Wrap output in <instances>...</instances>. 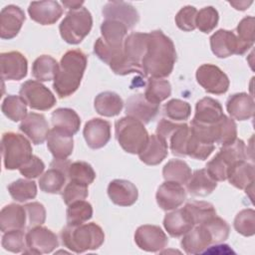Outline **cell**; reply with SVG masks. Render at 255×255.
<instances>
[{
  "instance_id": "17",
  "label": "cell",
  "mask_w": 255,
  "mask_h": 255,
  "mask_svg": "<svg viewBox=\"0 0 255 255\" xmlns=\"http://www.w3.org/2000/svg\"><path fill=\"white\" fill-rule=\"evenodd\" d=\"M25 19V13L19 6H5L0 13V37L6 40L16 37L20 32Z\"/></svg>"
},
{
  "instance_id": "23",
  "label": "cell",
  "mask_w": 255,
  "mask_h": 255,
  "mask_svg": "<svg viewBox=\"0 0 255 255\" xmlns=\"http://www.w3.org/2000/svg\"><path fill=\"white\" fill-rule=\"evenodd\" d=\"M108 195L120 206H130L137 200L138 191L133 183L126 179H114L109 183Z\"/></svg>"
},
{
  "instance_id": "21",
  "label": "cell",
  "mask_w": 255,
  "mask_h": 255,
  "mask_svg": "<svg viewBox=\"0 0 255 255\" xmlns=\"http://www.w3.org/2000/svg\"><path fill=\"white\" fill-rule=\"evenodd\" d=\"M212 243L213 240L210 231L201 223L195 225L191 230L185 233L180 244L186 254H199Z\"/></svg>"
},
{
  "instance_id": "4",
  "label": "cell",
  "mask_w": 255,
  "mask_h": 255,
  "mask_svg": "<svg viewBox=\"0 0 255 255\" xmlns=\"http://www.w3.org/2000/svg\"><path fill=\"white\" fill-rule=\"evenodd\" d=\"M116 138L122 148L132 154H138L148 140L144 125L131 117H124L115 124Z\"/></svg>"
},
{
  "instance_id": "57",
  "label": "cell",
  "mask_w": 255,
  "mask_h": 255,
  "mask_svg": "<svg viewBox=\"0 0 255 255\" xmlns=\"http://www.w3.org/2000/svg\"><path fill=\"white\" fill-rule=\"evenodd\" d=\"M252 1H229V4L232 5L236 10H246L252 4Z\"/></svg>"
},
{
  "instance_id": "33",
  "label": "cell",
  "mask_w": 255,
  "mask_h": 255,
  "mask_svg": "<svg viewBox=\"0 0 255 255\" xmlns=\"http://www.w3.org/2000/svg\"><path fill=\"white\" fill-rule=\"evenodd\" d=\"M96 112L104 117L118 116L124 107L122 98L114 92L100 93L94 102Z\"/></svg>"
},
{
  "instance_id": "32",
  "label": "cell",
  "mask_w": 255,
  "mask_h": 255,
  "mask_svg": "<svg viewBox=\"0 0 255 255\" xmlns=\"http://www.w3.org/2000/svg\"><path fill=\"white\" fill-rule=\"evenodd\" d=\"M53 128L64 130L70 134L78 132L81 126V119L78 114L69 108H60L52 113Z\"/></svg>"
},
{
  "instance_id": "50",
  "label": "cell",
  "mask_w": 255,
  "mask_h": 255,
  "mask_svg": "<svg viewBox=\"0 0 255 255\" xmlns=\"http://www.w3.org/2000/svg\"><path fill=\"white\" fill-rule=\"evenodd\" d=\"M254 24H255L254 17L247 16L239 22L236 28V32H237L236 36L247 51L254 44Z\"/></svg>"
},
{
  "instance_id": "9",
  "label": "cell",
  "mask_w": 255,
  "mask_h": 255,
  "mask_svg": "<svg viewBox=\"0 0 255 255\" xmlns=\"http://www.w3.org/2000/svg\"><path fill=\"white\" fill-rule=\"evenodd\" d=\"M19 94L33 110L47 111L56 104V98L53 93L39 81H26L21 85Z\"/></svg>"
},
{
  "instance_id": "15",
  "label": "cell",
  "mask_w": 255,
  "mask_h": 255,
  "mask_svg": "<svg viewBox=\"0 0 255 255\" xmlns=\"http://www.w3.org/2000/svg\"><path fill=\"white\" fill-rule=\"evenodd\" d=\"M156 202L162 210H172L179 207L186 199V191L182 184L165 180L159 185L155 194Z\"/></svg>"
},
{
  "instance_id": "12",
  "label": "cell",
  "mask_w": 255,
  "mask_h": 255,
  "mask_svg": "<svg viewBox=\"0 0 255 255\" xmlns=\"http://www.w3.org/2000/svg\"><path fill=\"white\" fill-rule=\"evenodd\" d=\"M212 53L218 58H227L234 54L243 55L247 50L232 31L219 29L210 37Z\"/></svg>"
},
{
  "instance_id": "7",
  "label": "cell",
  "mask_w": 255,
  "mask_h": 255,
  "mask_svg": "<svg viewBox=\"0 0 255 255\" xmlns=\"http://www.w3.org/2000/svg\"><path fill=\"white\" fill-rule=\"evenodd\" d=\"M92 26V14L87 8L81 7L76 10H70L67 13L59 26V30L65 42L77 45L91 32Z\"/></svg>"
},
{
  "instance_id": "49",
  "label": "cell",
  "mask_w": 255,
  "mask_h": 255,
  "mask_svg": "<svg viewBox=\"0 0 255 255\" xmlns=\"http://www.w3.org/2000/svg\"><path fill=\"white\" fill-rule=\"evenodd\" d=\"M2 247L13 253L25 252L26 250V235L23 230H10L4 232L2 236Z\"/></svg>"
},
{
  "instance_id": "53",
  "label": "cell",
  "mask_w": 255,
  "mask_h": 255,
  "mask_svg": "<svg viewBox=\"0 0 255 255\" xmlns=\"http://www.w3.org/2000/svg\"><path fill=\"white\" fill-rule=\"evenodd\" d=\"M197 10L193 6H185L182 7L175 16V24L176 26L185 32L193 31L195 27V18H196Z\"/></svg>"
},
{
  "instance_id": "16",
  "label": "cell",
  "mask_w": 255,
  "mask_h": 255,
  "mask_svg": "<svg viewBox=\"0 0 255 255\" xmlns=\"http://www.w3.org/2000/svg\"><path fill=\"white\" fill-rule=\"evenodd\" d=\"M103 15L106 20H115L125 24L128 29L134 27L139 20L136 9L130 3L124 1L108 2L103 7Z\"/></svg>"
},
{
  "instance_id": "41",
  "label": "cell",
  "mask_w": 255,
  "mask_h": 255,
  "mask_svg": "<svg viewBox=\"0 0 255 255\" xmlns=\"http://www.w3.org/2000/svg\"><path fill=\"white\" fill-rule=\"evenodd\" d=\"M3 114L13 122H19L27 116V103L21 96H7L1 106Z\"/></svg>"
},
{
  "instance_id": "13",
  "label": "cell",
  "mask_w": 255,
  "mask_h": 255,
  "mask_svg": "<svg viewBox=\"0 0 255 255\" xmlns=\"http://www.w3.org/2000/svg\"><path fill=\"white\" fill-rule=\"evenodd\" d=\"M134 242L141 250L158 252L167 246L168 239L159 226L145 224L135 230Z\"/></svg>"
},
{
  "instance_id": "31",
  "label": "cell",
  "mask_w": 255,
  "mask_h": 255,
  "mask_svg": "<svg viewBox=\"0 0 255 255\" xmlns=\"http://www.w3.org/2000/svg\"><path fill=\"white\" fill-rule=\"evenodd\" d=\"M217 186V181L214 180L206 168L195 170L187 181V191L194 196H207Z\"/></svg>"
},
{
  "instance_id": "1",
  "label": "cell",
  "mask_w": 255,
  "mask_h": 255,
  "mask_svg": "<svg viewBox=\"0 0 255 255\" xmlns=\"http://www.w3.org/2000/svg\"><path fill=\"white\" fill-rule=\"evenodd\" d=\"M176 61L174 44L162 31L148 33L147 49L141 62L142 76L162 79L169 76Z\"/></svg>"
},
{
  "instance_id": "45",
  "label": "cell",
  "mask_w": 255,
  "mask_h": 255,
  "mask_svg": "<svg viewBox=\"0 0 255 255\" xmlns=\"http://www.w3.org/2000/svg\"><path fill=\"white\" fill-rule=\"evenodd\" d=\"M189 136V127L187 124H179L178 128L169 136L170 150L174 155L185 156Z\"/></svg>"
},
{
  "instance_id": "10",
  "label": "cell",
  "mask_w": 255,
  "mask_h": 255,
  "mask_svg": "<svg viewBox=\"0 0 255 255\" xmlns=\"http://www.w3.org/2000/svg\"><path fill=\"white\" fill-rule=\"evenodd\" d=\"M197 83L207 92L214 95H222L228 91L229 79L217 66L203 64L196 70Z\"/></svg>"
},
{
  "instance_id": "54",
  "label": "cell",
  "mask_w": 255,
  "mask_h": 255,
  "mask_svg": "<svg viewBox=\"0 0 255 255\" xmlns=\"http://www.w3.org/2000/svg\"><path fill=\"white\" fill-rule=\"evenodd\" d=\"M27 213V219H28V226L29 229L42 225L46 220V210L42 203L40 202H31L24 205Z\"/></svg>"
},
{
  "instance_id": "2",
  "label": "cell",
  "mask_w": 255,
  "mask_h": 255,
  "mask_svg": "<svg viewBox=\"0 0 255 255\" xmlns=\"http://www.w3.org/2000/svg\"><path fill=\"white\" fill-rule=\"evenodd\" d=\"M87 62V55L78 49L70 50L63 55L53 83V88L60 98L69 97L78 90Z\"/></svg>"
},
{
  "instance_id": "26",
  "label": "cell",
  "mask_w": 255,
  "mask_h": 255,
  "mask_svg": "<svg viewBox=\"0 0 255 255\" xmlns=\"http://www.w3.org/2000/svg\"><path fill=\"white\" fill-rule=\"evenodd\" d=\"M47 147L54 158H67L73 152V135L64 130L53 128L50 129L47 137Z\"/></svg>"
},
{
  "instance_id": "55",
  "label": "cell",
  "mask_w": 255,
  "mask_h": 255,
  "mask_svg": "<svg viewBox=\"0 0 255 255\" xmlns=\"http://www.w3.org/2000/svg\"><path fill=\"white\" fill-rule=\"evenodd\" d=\"M45 169V164L41 158L36 155H32L28 161H26L20 168V173L26 178H36Z\"/></svg>"
},
{
  "instance_id": "37",
  "label": "cell",
  "mask_w": 255,
  "mask_h": 255,
  "mask_svg": "<svg viewBox=\"0 0 255 255\" xmlns=\"http://www.w3.org/2000/svg\"><path fill=\"white\" fill-rule=\"evenodd\" d=\"M162 175L165 180L184 184L187 183L191 176V169L185 161L171 159L163 166Z\"/></svg>"
},
{
  "instance_id": "19",
  "label": "cell",
  "mask_w": 255,
  "mask_h": 255,
  "mask_svg": "<svg viewBox=\"0 0 255 255\" xmlns=\"http://www.w3.org/2000/svg\"><path fill=\"white\" fill-rule=\"evenodd\" d=\"M83 134L89 147L102 148L111 138V124L99 118L92 119L86 123Z\"/></svg>"
},
{
  "instance_id": "27",
  "label": "cell",
  "mask_w": 255,
  "mask_h": 255,
  "mask_svg": "<svg viewBox=\"0 0 255 255\" xmlns=\"http://www.w3.org/2000/svg\"><path fill=\"white\" fill-rule=\"evenodd\" d=\"M167 141L157 134H151L143 149L138 153V157L147 165H157L167 156Z\"/></svg>"
},
{
  "instance_id": "44",
  "label": "cell",
  "mask_w": 255,
  "mask_h": 255,
  "mask_svg": "<svg viewBox=\"0 0 255 255\" xmlns=\"http://www.w3.org/2000/svg\"><path fill=\"white\" fill-rule=\"evenodd\" d=\"M68 177L70 180L90 185L96 178V172L90 163L86 161H75L69 166Z\"/></svg>"
},
{
  "instance_id": "18",
  "label": "cell",
  "mask_w": 255,
  "mask_h": 255,
  "mask_svg": "<svg viewBox=\"0 0 255 255\" xmlns=\"http://www.w3.org/2000/svg\"><path fill=\"white\" fill-rule=\"evenodd\" d=\"M159 111V105L148 102L143 94L130 96L127 100L126 115L138 120L143 125L152 121Z\"/></svg>"
},
{
  "instance_id": "30",
  "label": "cell",
  "mask_w": 255,
  "mask_h": 255,
  "mask_svg": "<svg viewBox=\"0 0 255 255\" xmlns=\"http://www.w3.org/2000/svg\"><path fill=\"white\" fill-rule=\"evenodd\" d=\"M227 179L230 184L239 189H247L253 186L254 165L246 160L235 162L228 171Z\"/></svg>"
},
{
  "instance_id": "43",
  "label": "cell",
  "mask_w": 255,
  "mask_h": 255,
  "mask_svg": "<svg viewBox=\"0 0 255 255\" xmlns=\"http://www.w3.org/2000/svg\"><path fill=\"white\" fill-rule=\"evenodd\" d=\"M184 208L191 216L195 225L204 223L216 215L214 206L206 201H191L184 205Z\"/></svg>"
},
{
  "instance_id": "14",
  "label": "cell",
  "mask_w": 255,
  "mask_h": 255,
  "mask_svg": "<svg viewBox=\"0 0 255 255\" xmlns=\"http://www.w3.org/2000/svg\"><path fill=\"white\" fill-rule=\"evenodd\" d=\"M0 65L1 77L3 80L19 81L27 76V59L18 51L1 53Z\"/></svg>"
},
{
  "instance_id": "51",
  "label": "cell",
  "mask_w": 255,
  "mask_h": 255,
  "mask_svg": "<svg viewBox=\"0 0 255 255\" xmlns=\"http://www.w3.org/2000/svg\"><path fill=\"white\" fill-rule=\"evenodd\" d=\"M212 235L213 243L218 244L225 241L229 236V225L225 220L218 216H213L203 223Z\"/></svg>"
},
{
  "instance_id": "46",
  "label": "cell",
  "mask_w": 255,
  "mask_h": 255,
  "mask_svg": "<svg viewBox=\"0 0 255 255\" xmlns=\"http://www.w3.org/2000/svg\"><path fill=\"white\" fill-rule=\"evenodd\" d=\"M219 15L212 6H207L197 11L195 18V27L203 33L211 32L218 24Z\"/></svg>"
},
{
  "instance_id": "36",
  "label": "cell",
  "mask_w": 255,
  "mask_h": 255,
  "mask_svg": "<svg viewBox=\"0 0 255 255\" xmlns=\"http://www.w3.org/2000/svg\"><path fill=\"white\" fill-rule=\"evenodd\" d=\"M214 143L202 138L201 136L192 132L189 128V136L186 147V155L195 158L204 160L206 159L214 150Z\"/></svg>"
},
{
  "instance_id": "42",
  "label": "cell",
  "mask_w": 255,
  "mask_h": 255,
  "mask_svg": "<svg viewBox=\"0 0 255 255\" xmlns=\"http://www.w3.org/2000/svg\"><path fill=\"white\" fill-rule=\"evenodd\" d=\"M8 191L14 200L24 202L36 197L37 185L33 180L20 178L8 185Z\"/></svg>"
},
{
  "instance_id": "34",
  "label": "cell",
  "mask_w": 255,
  "mask_h": 255,
  "mask_svg": "<svg viewBox=\"0 0 255 255\" xmlns=\"http://www.w3.org/2000/svg\"><path fill=\"white\" fill-rule=\"evenodd\" d=\"M214 138V142L221 145H227L233 142L237 136V127L231 118L223 115L216 123L209 125Z\"/></svg>"
},
{
  "instance_id": "56",
  "label": "cell",
  "mask_w": 255,
  "mask_h": 255,
  "mask_svg": "<svg viewBox=\"0 0 255 255\" xmlns=\"http://www.w3.org/2000/svg\"><path fill=\"white\" fill-rule=\"evenodd\" d=\"M178 126H179V124H175V123H172L165 119H161L156 127V134L161 136L162 138H164L167 141L169 136L178 128Z\"/></svg>"
},
{
  "instance_id": "6",
  "label": "cell",
  "mask_w": 255,
  "mask_h": 255,
  "mask_svg": "<svg viewBox=\"0 0 255 255\" xmlns=\"http://www.w3.org/2000/svg\"><path fill=\"white\" fill-rule=\"evenodd\" d=\"M3 163L6 169H19L32 154L30 141L22 134L16 132H5L1 139Z\"/></svg>"
},
{
  "instance_id": "5",
  "label": "cell",
  "mask_w": 255,
  "mask_h": 255,
  "mask_svg": "<svg viewBox=\"0 0 255 255\" xmlns=\"http://www.w3.org/2000/svg\"><path fill=\"white\" fill-rule=\"evenodd\" d=\"M246 157V145L244 141L236 138L233 142L222 145L216 155L207 162L206 170L214 180L223 181L227 179L230 167L237 161L245 160Z\"/></svg>"
},
{
  "instance_id": "39",
  "label": "cell",
  "mask_w": 255,
  "mask_h": 255,
  "mask_svg": "<svg viewBox=\"0 0 255 255\" xmlns=\"http://www.w3.org/2000/svg\"><path fill=\"white\" fill-rule=\"evenodd\" d=\"M66 177L64 171L51 167L39 178V186L46 193H60L66 183Z\"/></svg>"
},
{
  "instance_id": "52",
  "label": "cell",
  "mask_w": 255,
  "mask_h": 255,
  "mask_svg": "<svg viewBox=\"0 0 255 255\" xmlns=\"http://www.w3.org/2000/svg\"><path fill=\"white\" fill-rule=\"evenodd\" d=\"M88 185L73 180L69 181L62 193L63 200L67 205L78 200H84L88 197Z\"/></svg>"
},
{
  "instance_id": "35",
  "label": "cell",
  "mask_w": 255,
  "mask_h": 255,
  "mask_svg": "<svg viewBox=\"0 0 255 255\" xmlns=\"http://www.w3.org/2000/svg\"><path fill=\"white\" fill-rule=\"evenodd\" d=\"M58 62L49 55L38 57L32 65V75L39 82H47L55 79L58 71Z\"/></svg>"
},
{
  "instance_id": "48",
  "label": "cell",
  "mask_w": 255,
  "mask_h": 255,
  "mask_svg": "<svg viewBox=\"0 0 255 255\" xmlns=\"http://www.w3.org/2000/svg\"><path fill=\"white\" fill-rule=\"evenodd\" d=\"M235 230L243 236H252L255 233V211L251 208L241 210L234 219Z\"/></svg>"
},
{
  "instance_id": "29",
  "label": "cell",
  "mask_w": 255,
  "mask_h": 255,
  "mask_svg": "<svg viewBox=\"0 0 255 255\" xmlns=\"http://www.w3.org/2000/svg\"><path fill=\"white\" fill-rule=\"evenodd\" d=\"M221 104L209 97L203 98L196 103L193 122L201 125H212L223 117Z\"/></svg>"
},
{
  "instance_id": "8",
  "label": "cell",
  "mask_w": 255,
  "mask_h": 255,
  "mask_svg": "<svg viewBox=\"0 0 255 255\" xmlns=\"http://www.w3.org/2000/svg\"><path fill=\"white\" fill-rule=\"evenodd\" d=\"M148 33H131L124 42V68L122 76L136 73L142 75L141 62L147 49Z\"/></svg>"
},
{
  "instance_id": "22",
  "label": "cell",
  "mask_w": 255,
  "mask_h": 255,
  "mask_svg": "<svg viewBox=\"0 0 255 255\" xmlns=\"http://www.w3.org/2000/svg\"><path fill=\"white\" fill-rule=\"evenodd\" d=\"M19 129L24 132L34 144L43 143L49 134V125L46 118L37 113H30L22 120Z\"/></svg>"
},
{
  "instance_id": "40",
  "label": "cell",
  "mask_w": 255,
  "mask_h": 255,
  "mask_svg": "<svg viewBox=\"0 0 255 255\" xmlns=\"http://www.w3.org/2000/svg\"><path fill=\"white\" fill-rule=\"evenodd\" d=\"M93 216L92 205L84 200H78L68 205L67 225L77 226L90 220Z\"/></svg>"
},
{
  "instance_id": "20",
  "label": "cell",
  "mask_w": 255,
  "mask_h": 255,
  "mask_svg": "<svg viewBox=\"0 0 255 255\" xmlns=\"http://www.w3.org/2000/svg\"><path fill=\"white\" fill-rule=\"evenodd\" d=\"M28 13L33 21L41 25H52L61 18L63 8L53 0L34 1L30 3Z\"/></svg>"
},
{
  "instance_id": "3",
  "label": "cell",
  "mask_w": 255,
  "mask_h": 255,
  "mask_svg": "<svg viewBox=\"0 0 255 255\" xmlns=\"http://www.w3.org/2000/svg\"><path fill=\"white\" fill-rule=\"evenodd\" d=\"M63 245L75 253L96 250L105 241V233L95 222L83 223L77 226L67 225L61 231Z\"/></svg>"
},
{
  "instance_id": "58",
  "label": "cell",
  "mask_w": 255,
  "mask_h": 255,
  "mask_svg": "<svg viewBox=\"0 0 255 255\" xmlns=\"http://www.w3.org/2000/svg\"><path fill=\"white\" fill-rule=\"evenodd\" d=\"M62 4L70 11V10H76L81 8L84 2L83 1H63Z\"/></svg>"
},
{
  "instance_id": "25",
  "label": "cell",
  "mask_w": 255,
  "mask_h": 255,
  "mask_svg": "<svg viewBox=\"0 0 255 255\" xmlns=\"http://www.w3.org/2000/svg\"><path fill=\"white\" fill-rule=\"evenodd\" d=\"M226 109L228 114L235 120L246 121L254 116L255 104L250 95L237 93L227 99Z\"/></svg>"
},
{
  "instance_id": "38",
  "label": "cell",
  "mask_w": 255,
  "mask_h": 255,
  "mask_svg": "<svg viewBox=\"0 0 255 255\" xmlns=\"http://www.w3.org/2000/svg\"><path fill=\"white\" fill-rule=\"evenodd\" d=\"M170 94L171 86L168 81L163 79L149 78L147 80L145 92L143 95L148 102L159 105V103L166 100Z\"/></svg>"
},
{
  "instance_id": "11",
  "label": "cell",
  "mask_w": 255,
  "mask_h": 255,
  "mask_svg": "<svg viewBox=\"0 0 255 255\" xmlns=\"http://www.w3.org/2000/svg\"><path fill=\"white\" fill-rule=\"evenodd\" d=\"M59 246L57 235L47 227L38 225L29 229L26 234V251L32 254L51 253Z\"/></svg>"
},
{
  "instance_id": "47",
  "label": "cell",
  "mask_w": 255,
  "mask_h": 255,
  "mask_svg": "<svg viewBox=\"0 0 255 255\" xmlns=\"http://www.w3.org/2000/svg\"><path fill=\"white\" fill-rule=\"evenodd\" d=\"M164 115L173 121H186L191 114L190 105L182 100L172 99L163 107Z\"/></svg>"
},
{
  "instance_id": "24",
  "label": "cell",
  "mask_w": 255,
  "mask_h": 255,
  "mask_svg": "<svg viewBox=\"0 0 255 255\" xmlns=\"http://www.w3.org/2000/svg\"><path fill=\"white\" fill-rule=\"evenodd\" d=\"M163 226L172 237H180L191 230L195 224L184 207L167 213L163 219Z\"/></svg>"
},
{
  "instance_id": "28",
  "label": "cell",
  "mask_w": 255,
  "mask_h": 255,
  "mask_svg": "<svg viewBox=\"0 0 255 255\" xmlns=\"http://www.w3.org/2000/svg\"><path fill=\"white\" fill-rule=\"evenodd\" d=\"M27 213L24 206L11 203L4 206L0 213V229L2 232L23 230L26 227Z\"/></svg>"
}]
</instances>
